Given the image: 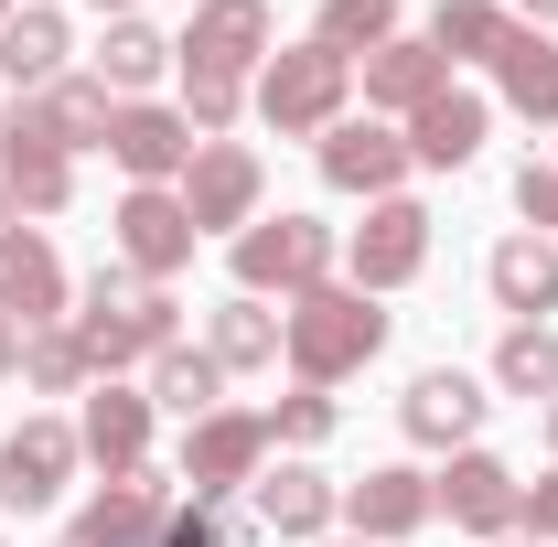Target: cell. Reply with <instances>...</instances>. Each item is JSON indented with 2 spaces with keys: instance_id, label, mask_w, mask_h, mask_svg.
Masks as SVG:
<instances>
[{
  "instance_id": "3957f363",
  "label": "cell",
  "mask_w": 558,
  "mask_h": 547,
  "mask_svg": "<svg viewBox=\"0 0 558 547\" xmlns=\"http://www.w3.org/2000/svg\"><path fill=\"white\" fill-rule=\"evenodd\" d=\"M344 97H354V65L333 44H290V54H269V65L247 75V108H258L279 139H323L344 119Z\"/></svg>"
},
{
  "instance_id": "5b68a950",
  "label": "cell",
  "mask_w": 558,
  "mask_h": 547,
  "mask_svg": "<svg viewBox=\"0 0 558 547\" xmlns=\"http://www.w3.org/2000/svg\"><path fill=\"white\" fill-rule=\"evenodd\" d=\"M108 247H119V269H140L150 290H161V279L194 269V247H205V236H194V215H183L172 183H130L119 215H108Z\"/></svg>"
},
{
  "instance_id": "ee69618b",
  "label": "cell",
  "mask_w": 558,
  "mask_h": 547,
  "mask_svg": "<svg viewBox=\"0 0 558 547\" xmlns=\"http://www.w3.org/2000/svg\"><path fill=\"white\" fill-rule=\"evenodd\" d=\"M323 547H365V537H323Z\"/></svg>"
},
{
  "instance_id": "f35d334b",
  "label": "cell",
  "mask_w": 558,
  "mask_h": 547,
  "mask_svg": "<svg viewBox=\"0 0 558 547\" xmlns=\"http://www.w3.org/2000/svg\"><path fill=\"white\" fill-rule=\"evenodd\" d=\"M0 376H22V323L0 312Z\"/></svg>"
},
{
  "instance_id": "ac0fdd59",
  "label": "cell",
  "mask_w": 558,
  "mask_h": 547,
  "mask_svg": "<svg viewBox=\"0 0 558 547\" xmlns=\"http://www.w3.org/2000/svg\"><path fill=\"white\" fill-rule=\"evenodd\" d=\"M429 515H440V505H429V473H418V462H376L365 483H344V526H354L365 547L418 537Z\"/></svg>"
},
{
  "instance_id": "484cf974",
  "label": "cell",
  "mask_w": 558,
  "mask_h": 547,
  "mask_svg": "<svg viewBox=\"0 0 558 547\" xmlns=\"http://www.w3.org/2000/svg\"><path fill=\"white\" fill-rule=\"evenodd\" d=\"M172 65H183L172 33H150L140 11H130V22H108V44H97V86H108V97H150Z\"/></svg>"
},
{
  "instance_id": "8d00e7d4",
  "label": "cell",
  "mask_w": 558,
  "mask_h": 547,
  "mask_svg": "<svg viewBox=\"0 0 558 547\" xmlns=\"http://www.w3.org/2000/svg\"><path fill=\"white\" fill-rule=\"evenodd\" d=\"M161 547H236V537H226V515H215V505H172Z\"/></svg>"
},
{
  "instance_id": "d6986e66",
  "label": "cell",
  "mask_w": 558,
  "mask_h": 547,
  "mask_svg": "<svg viewBox=\"0 0 558 547\" xmlns=\"http://www.w3.org/2000/svg\"><path fill=\"white\" fill-rule=\"evenodd\" d=\"M0 312H11L22 333L65 323V258L44 247V226H0Z\"/></svg>"
},
{
  "instance_id": "60d3db41",
  "label": "cell",
  "mask_w": 558,
  "mask_h": 547,
  "mask_svg": "<svg viewBox=\"0 0 558 547\" xmlns=\"http://www.w3.org/2000/svg\"><path fill=\"white\" fill-rule=\"evenodd\" d=\"M86 11H97V22H130V11H140V0H86Z\"/></svg>"
},
{
  "instance_id": "e575fe53",
  "label": "cell",
  "mask_w": 558,
  "mask_h": 547,
  "mask_svg": "<svg viewBox=\"0 0 558 547\" xmlns=\"http://www.w3.org/2000/svg\"><path fill=\"white\" fill-rule=\"evenodd\" d=\"M269 440H290V451H312V440H333V387H290L269 409Z\"/></svg>"
},
{
  "instance_id": "8992f818",
  "label": "cell",
  "mask_w": 558,
  "mask_h": 547,
  "mask_svg": "<svg viewBox=\"0 0 558 547\" xmlns=\"http://www.w3.org/2000/svg\"><path fill=\"white\" fill-rule=\"evenodd\" d=\"M172 194H183V215H194V236H247L258 205H269V172H258V150H247V139H205V150H194V172H183Z\"/></svg>"
},
{
  "instance_id": "74e56055",
  "label": "cell",
  "mask_w": 558,
  "mask_h": 547,
  "mask_svg": "<svg viewBox=\"0 0 558 547\" xmlns=\"http://www.w3.org/2000/svg\"><path fill=\"white\" fill-rule=\"evenodd\" d=\"M515 537H537V547L558 537V473H537V483H526V505H515Z\"/></svg>"
},
{
  "instance_id": "603a6c76",
  "label": "cell",
  "mask_w": 558,
  "mask_h": 547,
  "mask_svg": "<svg viewBox=\"0 0 558 547\" xmlns=\"http://www.w3.org/2000/svg\"><path fill=\"white\" fill-rule=\"evenodd\" d=\"M484 130H494L484 97H473V86H440L429 108H409V161L418 172H462V161L484 150Z\"/></svg>"
},
{
  "instance_id": "44dd1931",
  "label": "cell",
  "mask_w": 558,
  "mask_h": 547,
  "mask_svg": "<svg viewBox=\"0 0 558 547\" xmlns=\"http://www.w3.org/2000/svg\"><path fill=\"white\" fill-rule=\"evenodd\" d=\"M65 54H75V33H65V11H54V0H22V11L0 22V75H11V97L65 86Z\"/></svg>"
},
{
  "instance_id": "1f68e13d",
  "label": "cell",
  "mask_w": 558,
  "mask_h": 547,
  "mask_svg": "<svg viewBox=\"0 0 558 547\" xmlns=\"http://www.w3.org/2000/svg\"><path fill=\"white\" fill-rule=\"evenodd\" d=\"M312 44H333L344 65H365L376 44H398V0H323V22H312Z\"/></svg>"
},
{
  "instance_id": "277c9868",
  "label": "cell",
  "mask_w": 558,
  "mask_h": 547,
  "mask_svg": "<svg viewBox=\"0 0 558 547\" xmlns=\"http://www.w3.org/2000/svg\"><path fill=\"white\" fill-rule=\"evenodd\" d=\"M333 226L323 215H258L247 236H236V290L247 301H301V290H323L333 279Z\"/></svg>"
},
{
  "instance_id": "e0dca14e",
  "label": "cell",
  "mask_w": 558,
  "mask_h": 547,
  "mask_svg": "<svg viewBox=\"0 0 558 547\" xmlns=\"http://www.w3.org/2000/svg\"><path fill=\"white\" fill-rule=\"evenodd\" d=\"M205 139L183 130V108H150V97H119V130H108V161L130 183H183Z\"/></svg>"
},
{
  "instance_id": "836d02e7",
  "label": "cell",
  "mask_w": 558,
  "mask_h": 547,
  "mask_svg": "<svg viewBox=\"0 0 558 547\" xmlns=\"http://www.w3.org/2000/svg\"><path fill=\"white\" fill-rule=\"evenodd\" d=\"M172 75H183V130L194 139H226L247 119V75H205V65H172Z\"/></svg>"
},
{
  "instance_id": "30bf717a",
  "label": "cell",
  "mask_w": 558,
  "mask_h": 547,
  "mask_svg": "<svg viewBox=\"0 0 558 547\" xmlns=\"http://www.w3.org/2000/svg\"><path fill=\"white\" fill-rule=\"evenodd\" d=\"M161 526H172V483L140 462V473L97 483V505H75L65 547H161Z\"/></svg>"
},
{
  "instance_id": "52a82bcc",
  "label": "cell",
  "mask_w": 558,
  "mask_h": 547,
  "mask_svg": "<svg viewBox=\"0 0 558 547\" xmlns=\"http://www.w3.org/2000/svg\"><path fill=\"white\" fill-rule=\"evenodd\" d=\"M269 418L258 409H215L183 429V483H194V505H226V494H247V483L269 473Z\"/></svg>"
},
{
  "instance_id": "ba28073f",
  "label": "cell",
  "mask_w": 558,
  "mask_h": 547,
  "mask_svg": "<svg viewBox=\"0 0 558 547\" xmlns=\"http://www.w3.org/2000/svg\"><path fill=\"white\" fill-rule=\"evenodd\" d=\"M344 269L365 301H387V290H409L418 269H429V205L418 194H387V205H365V226H354Z\"/></svg>"
},
{
  "instance_id": "8fae6325",
  "label": "cell",
  "mask_w": 558,
  "mask_h": 547,
  "mask_svg": "<svg viewBox=\"0 0 558 547\" xmlns=\"http://www.w3.org/2000/svg\"><path fill=\"white\" fill-rule=\"evenodd\" d=\"M269 44H279V22H269V0H194V22H183V65H205V75H258L269 65Z\"/></svg>"
},
{
  "instance_id": "ffe728a7",
  "label": "cell",
  "mask_w": 558,
  "mask_h": 547,
  "mask_svg": "<svg viewBox=\"0 0 558 547\" xmlns=\"http://www.w3.org/2000/svg\"><path fill=\"white\" fill-rule=\"evenodd\" d=\"M484 290H494V312H505V323H548V312H558V236H537V226L494 236Z\"/></svg>"
},
{
  "instance_id": "f1b7e54d",
  "label": "cell",
  "mask_w": 558,
  "mask_h": 547,
  "mask_svg": "<svg viewBox=\"0 0 558 547\" xmlns=\"http://www.w3.org/2000/svg\"><path fill=\"white\" fill-rule=\"evenodd\" d=\"M22 387H33V398H86V387H97V365H86L75 323H44V333H22Z\"/></svg>"
},
{
  "instance_id": "2e32d148",
  "label": "cell",
  "mask_w": 558,
  "mask_h": 547,
  "mask_svg": "<svg viewBox=\"0 0 558 547\" xmlns=\"http://www.w3.org/2000/svg\"><path fill=\"white\" fill-rule=\"evenodd\" d=\"M484 409H494V398L462 376V365H429V376H409V398H398V429H409L418 451H473Z\"/></svg>"
},
{
  "instance_id": "d590c367",
  "label": "cell",
  "mask_w": 558,
  "mask_h": 547,
  "mask_svg": "<svg viewBox=\"0 0 558 547\" xmlns=\"http://www.w3.org/2000/svg\"><path fill=\"white\" fill-rule=\"evenodd\" d=\"M515 215H526L537 236H558V161H526V172H515Z\"/></svg>"
},
{
  "instance_id": "4dcf8cb0",
  "label": "cell",
  "mask_w": 558,
  "mask_h": 547,
  "mask_svg": "<svg viewBox=\"0 0 558 547\" xmlns=\"http://www.w3.org/2000/svg\"><path fill=\"white\" fill-rule=\"evenodd\" d=\"M494 387H505V398H558V333H548V323H505V343H494Z\"/></svg>"
},
{
  "instance_id": "7c38bea8",
  "label": "cell",
  "mask_w": 558,
  "mask_h": 547,
  "mask_svg": "<svg viewBox=\"0 0 558 547\" xmlns=\"http://www.w3.org/2000/svg\"><path fill=\"white\" fill-rule=\"evenodd\" d=\"M344 515V483H323L312 462H269L247 483V526L258 537H290V547H323V526Z\"/></svg>"
},
{
  "instance_id": "7402d4cb",
  "label": "cell",
  "mask_w": 558,
  "mask_h": 547,
  "mask_svg": "<svg viewBox=\"0 0 558 547\" xmlns=\"http://www.w3.org/2000/svg\"><path fill=\"white\" fill-rule=\"evenodd\" d=\"M75 205V161L54 139H0V215L11 226H44V215Z\"/></svg>"
},
{
  "instance_id": "7a4b0ae2",
  "label": "cell",
  "mask_w": 558,
  "mask_h": 547,
  "mask_svg": "<svg viewBox=\"0 0 558 547\" xmlns=\"http://www.w3.org/2000/svg\"><path fill=\"white\" fill-rule=\"evenodd\" d=\"M65 323H75V343H86L97 376H130V365H150L161 343H183L172 290H150L140 269H97L86 279V312H65Z\"/></svg>"
},
{
  "instance_id": "5bb4252c",
  "label": "cell",
  "mask_w": 558,
  "mask_h": 547,
  "mask_svg": "<svg viewBox=\"0 0 558 547\" xmlns=\"http://www.w3.org/2000/svg\"><path fill=\"white\" fill-rule=\"evenodd\" d=\"M75 451H86L108 483L140 473V462H150V387H119V376H97V387H86V409H75Z\"/></svg>"
},
{
  "instance_id": "cb8c5ba5",
  "label": "cell",
  "mask_w": 558,
  "mask_h": 547,
  "mask_svg": "<svg viewBox=\"0 0 558 547\" xmlns=\"http://www.w3.org/2000/svg\"><path fill=\"white\" fill-rule=\"evenodd\" d=\"M494 86H505V108H515V119L558 130V33L505 22V44H494Z\"/></svg>"
},
{
  "instance_id": "d6a6232c",
  "label": "cell",
  "mask_w": 558,
  "mask_h": 547,
  "mask_svg": "<svg viewBox=\"0 0 558 547\" xmlns=\"http://www.w3.org/2000/svg\"><path fill=\"white\" fill-rule=\"evenodd\" d=\"M54 97V130H65V150H108V130H119V97L97 86V75H65V86H44Z\"/></svg>"
},
{
  "instance_id": "ab89813d",
  "label": "cell",
  "mask_w": 558,
  "mask_h": 547,
  "mask_svg": "<svg viewBox=\"0 0 558 547\" xmlns=\"http://www.w3.org/2000/svg\"><path fill=\"white\" fill-rule=\"evenodd\" d=\"M515 22H537V33H558V0H505Z\"/></svg>"
},
{
  "instance_id": "83f0119b",
  "label": "cell",
  "mask_w": 558,
  "mask_h": 547,
  "mask_svg": "<svg viewBox=\"0 0 558 547\" xmlns=\"http://www.w3.org/2000/svg\"><path fill=\"white\" fill-rule=\"evenodd\" d=\"M279 333H290V323H279L269 301H247V290H236V301L205 323V354L226 365V376H247V365H279Z\"/></svg>"
},
{
  "instance_id": "6da1fadb",
  "label": "cell",
  "mask_w": 558,
  "mask_h": 547,
  "mask_svg": "<svg viewBox=\"0 0 558 547\" xmlns=\"http://www.w3.org/2000/svg\"><path fill=\"white\" fill-rule=\"evenodd\" d=\"M279 323H290L279 354H290V376H301V387H344V376H365V365L387 354V312H376L354 279H344V290H333V279H323V290H301Z\"/></svg>"
},
{
  "instance_id": "9c48e42d",
  "label": "cell",
  "mask_w": 558,
  "mask_h": 547,
  "mask_svg": "<svg viewBox=\"0 0 558 547\" xmlns=\"http://www.w3.org/2000/svg\"><path fill=\"white\" fill-rule=\"evenodd\" d=\"M75 418H22V429H0V515H44L54 494L75 483Z\"/></svg>"
},
{
  "instance_id": "d4e9b609",
  "label": "cell",
  "mask_w": 558,
  "mask_h": 547,
  "mask_svg": "<svg viewBox=\"0 0 558 547\" xmlns=\"http://www.w3.org/2000/svg\"><path fill=\"white\" fill-rule=\"evenodd\" d=\"M354 75H365V108H398V119H409V108H429V97L451 86V65H440V44H429V33H398V44H376Z\"/></svg>"
},
{
  "instance_id": "4316f807",
  "label": "cell",
  "mask_w": 558,
  "mask_h": 547,
  "mask_svg": "<svg viewBox=\"0 0 558 547\" xmlns=\"http://www.w3.org/2000/svg\"><path fill=\"white\" fill-rule=\"evenodd\" d=\"M215 398H226V365H215L205 343H161L150 354V409H172L194 429V418H215Z\"/></svg>"
},
{
  "instance_id": "4fadbf2b",
  "label": "cell",
  "mask_w": 558,
  "mask_h": 547,
  "mask_svg": "<svg viewBox=\"0 0 558 547\" xmlns=\"http://www.w3.org/2000/svg\"><path fill=\"white\" fill-rule=\"evenodd\" d=\"M409 172H418V161H409V130H376V119H333V130H323V183H333V194L387 205Z\"/></svg>"
},
{
  "instance_id": "f546056e",
  "label": "cell",
  "mask_w": 558,
  "mask_h": 547,
  "mask_svg": "<svg viewBox=\"0 0 558 547\" xmlns=\"http://www.w3.org/2000/svg\"><path fill=\"white\" fill-rule=\"evenodd\" d=\"M505 0H440L429 11V44H440V65H494V44H505Z\"/></svg>"
},
{
  "instance_id": "f6af8a7d",
  "label": "cell",
  "mask_w": 558,
  "mask_h": 547,
  "mask_svg": "<svg viewBox=\"0 0 558 547\" xmlns=\"http://www.w3.org/2000/svg\"><path fill=\"white\" fill-rule=\"evenodd\" d=\"M11 11H22V0H0V22H11Z\"/></svg>"
},
{
  "instance_id": "bcb514c9",
  "label": "cell",
  "mask_w": 558,
  "mask_h": 547,
  "mask_svg": "<svg viewBox=\"0 0 558 547\" xmlns=\"http://www.w3.org/2000/svg\"><path fill=\"white\" fill-rule=\"evenodd\" d=\"M548 161H558V150H548Z\"/></svg>"
},
{
  "instance_id": "9a60e30c",
  "label": "cell",
  "mask_w": 558,
  "mask_h": 547,
  "mask_svg": "<svg viewBox=\"0 0 558 547\" xmlns=\"http://www.w3.org/2000/svg\"><path fill=\"white\" fill-rule=\"evenodd\" d=\"M429 505H440L462 537H515V505H526V483L505 473L494 451H451V473H429Z\"/></svg>"
},
{
  "instance_id": "b9f144b4",
  "label": "cell",
  "mask_w": 558,
  "mask_h": 547,
  "mask_svg": "<svg viewBox=\"0 0 558 547\" xmlns=\"http://www.w3.org/2000/svg\"><path fill=\"white\" fill-rule=\"evenodd\" d=\"M494 547H537V537H494Z\"/></svg>"
},
{
  "instance_id": "7bdbcfd3",
  "label": "cell",
  "mask_w": 558,
  "mask_h": 547,
  "mask_svg": "<svg viewBox=\"0 0 558 547\" xmlns=\"http://www.w3.org/2000/svg\"><path fill=\"white\" fill-rule=\"evenodd\" d=\"M548 440H558V398H548Z\"/></svg>"
}]
</instances>
